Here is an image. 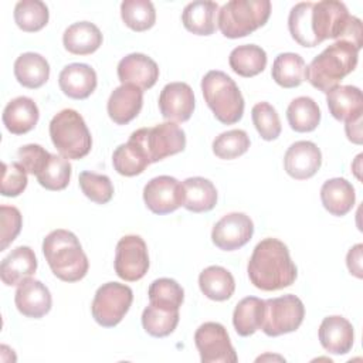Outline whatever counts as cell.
<instances>
[{
    "label": "cell",
    "instance_id": "obj_12",
    "mask_svg": "<svg viewBox=\"0 0 363 363\" xmlns=\"http://www.w3.org/2000/svg\"><path fill=\"white\" fill-rule=\"evenodd\" d=\"M149 269V254L146 242L139 235L122 237L115 250V272L128 282L142 279Z\"/></svg>",
    "mask_w": 363,
    "mask_h": 363
},
{
    "label": "cell",
    "instance_id": "obj_34",
    "mask_svg": "<svg viewBox=\"0 0 363 363\" xmlns=\"http://www.w3.org/2000/svg\"><path fill=\"white\" fill-rule=\"evenodd\" d=\"M112 164L119 174L132 177L143 173L150 163L142 146L138 145L135 140L129 139L126 143L119 145L113 150Z\"/></svg>",
    "mask_w": 363,
    "mask_h": 363
},
{
    "label": "cell",
    "instance_id": "obj_2",
    "mask_svg": "<svg viewBox=\"0 0 363 363\" xmlns=\"http://www.w3.org/2000/svg\"><path fill=\"white\" fill-rule=\"evenodd\" d=\"M309 27L316 45L325 40H343L357 50L363 45V30L360 18L350 16L342 1L322 0L312 4Z\"/></svg>",
    "mask_w": 363,
    "mask_h": 363
},
{
    "label": "cell",
    "instance_id": "obj_29",
    "mask_svg": "<svg viewBox=\"0 0 363 363\" xmlns=\"http://www.w3.org/2000/svg\"><path fill=\"white\" fill-rule=\"evenodd\" d=\"M184 201L183 207L193 213H206L217 204V190L208 179L196 176L189 177L183 183Z\"/></svg>",
    "mask_w": 363,
    "mask_h": 363
},
{
    "label": "cell",
    "instance_id": "obj_25",
    "mask_svg": "<svg viewBox=\"0 0 363 363\" xmlns=\"http://www.w3.org/2000/svg\"><path fill=\"white\" fill-rule=\"evenodd\" d=\"M320 200L326 211H329L332 216L342 217L354 206V187L343 177L329 179L320 187Z\"/></svg>",
    "mask_w": 363,
    "mask_h": 363
},
{
    "label": "cell",
    "instance_id": "obj_22",
    "mask_svg": "<svg viewBox=\"0 0 363 363\" xmlns=\"http://www.w3.org/2000/svg\"><path fill=\"white\" fill-rule=\"evenodd\" d=\"M330 115L342 122H352L363 115L362 91L353 85H337L326 94Z\"/></svg>",
    "mask_w": 363,
    "mask_h": 363
},
{
    "label": "cell",
    "instance_id": "obj_16",
    "mask_svg": "<svg viewBox=\"0 0 363 363\" xmlns=\"http://www.w3.org/2000/svg\"><path fill=\"white\" fill-rule=\"evenodd\" d=\"M322 164L320 149L311 140L292 143L284 156L285 172L295 180H306L316 174Z\"/></svg>",
    "mask_w": 363,
    "mask_h": 363
},
{
    "label": "cell",
    "instance_id": "obj_26",
    "mask_svg": "<svg viewBox=\"0 0 363 363\" xmlns=\"http://www.w3.org/2000/svg\"><path fill=\"white\" fill-rule=\"evenodd\" d=\"M62 44L71 54L88 55L101 47L102 33L94 23L78 21L64 31Z\"/></svg>",
    "mask_w": 363,
    "mask_h": 363
},
{
    "label": "cell",
    "instance_id": "obj_30",
    "mask_svg": "<svg viewBox=\"0 0 363 363\" xmlns=\"http://www.w3.org/2000/svg\"><path fill=\"white\" fill-rule=\"evenodd\" d=\"M199 286L204 296L211 301H227L235 291L233 274L220 265H210L199 275Z\"/></svg>",
    "mask_w": 363,
    "mask_h": 363
},
{
    "label": "cell",
    "instance_id": "obj_33",
    "mask_svg": "<svg viewBox=\"0 0 363 363\" xmlns=\"http://www.w3.org/2000/svg\"><path fill=\"white\" fill-rule=\"evenodd\" d=\"M286 119L292 130L312 132L320 122V109L311 96H298L288 105Z\"/></svg>",
    "mask_w": 363,
    "mask_h": 363
},
{
    "label": "cell",
    "instance_id": "obj_3",
    "mask_svg": "<svg viewBox=\"0 0 363 363\" xmlns=\"http://www.w3.org/2000/svg\"><path fill=\"white\" fill-rule=\"evenodd\" d=\"M359 51L349 41H335L316 55L305 68L306 81L316 89L328 94L354 71Z\"/></svg>",
    "mask_w": 363,
    "mask_h": 363
},
{
    "label": "cell",
    "instance_id": "obj_15",
    "mask_svg": "<svg viewBox=\"0 0 363 363\" xmlns=\"http://www.w3.org/2000/svg\"><path fill=\"white\" fill-rule=\"evenodd\" d=\"M196 106L194 94L186 82H170L163 86L159 95V109L169 122H186Z\"/></svg>",
    "mask_w": 363,
    "mask_h": 363
},
{
    "label": "cell",
    "instance_id": "obj_24",
    "mask_svg": "<svg viewBox=\"0 0 363 363\" xmlns=\"http://www.w3.org/2000/svg\"><path fill=\"white\" fill-rule=\"evenodd\" d=\"M40 118L37 104L28 96L11 99L3 111V123L13 135H24L35 128Z\"/></svg>",
    "mask_w": 363,
    "mask_h": 363
},
{
    "label": "cell",
    "instance_id": "obj_20",
    "mask_svg": "<svg viewBox=\"0 0 363 363\" xmlns=\"http://www.w3.org/2000/svg\"><path fill=\"white\" fill-rule=\"evenodd\" d=\"M143 106V91L135 85L125 84L112 91L106 111L116 125H126L133 121Z\"/></svg>",
    "mask_w": 363,
    "mask_h": 363
},
{
    "label": "cell",
    "instance_id": "obj_13",
    "mask_svg": "<svg viewBox=\"0 0 363 363\" xmlns=\"http://www.w3.org/2000/svg\"><path fill=\"white\" fill-rule=\"evenodd\" d=\"M146 207L159 216L176 211L184 201L182 183L172 176H157L149 180L143 189Z\"/></svg>",
    "mask_w": 363,
    "mask_h": 363
},
{
    "label": "cell",
    "instance_id": "obj_9",
    "mask_svg": "<svg viewBox=\"0 0 363 363\" xmlns=\"http://www.w3.org/2000/svg\"><path fill=\"white\" fill-rule=\"evenodd\" d=\"M132 301L133 292L128 285L119 282H106L95 292L91 305L92 318L104 328H113L128 313Z\"/></svg>",
    "mask_w": 363,
    "mask_h": 363
},
{
    "label": "cell",
    "instance_id": "obj_17",
    "mask_svg": "<svg viewBox=\"0 0 363 363\" xmlns=\"http://www.w3.org/2000/svg\"><path fill=\"white\" fill-rule=\"evenodd\" d=\"M118 78L122 85L130 84L145 91L152 88L159 79V67L150 57L132 52L123 57L118 64Z\"/></svg>",
    "mask_w": 363,
    "mask_h": 363
},
{
    "label": "cell",
    "instance_id": "obj_36",
    "mask_svg": "<svg viewBox=\"0 0 363 363\" xmlns=\"http://www.w3.org/2000/svg\"><path fill=\"white\" fill-rule=\"evenodd\" d=\"M179 311L157 306L149 302L142 312V326L153 337H164L173 333L179 323Z\"/></svg>",
    "mask_w": 363,
    "mask_h": 363
},
{
    "label": "cell",
    "instance_id": "obj_14",
    "mask_svg": "<svg viewBox=\"0 0 363 363\" xmlns=\"http://www.w3.org/2000/svg\"><path fill=\"white\" fill-rule=\"evenodd\" d=\"M254 234V223L244 213H230L221 217L213 227L211 241L223 251H234L244 247Z\"/></svg>",
    "mask_w": 363,
    "mask_h": 363
},
{
    "label": "cell",
    "instance_id": "obj_43",
    "mask_svg": "<svg viewBox=\"0 0 363 363\" xmlns=\"http://www.w3.org/2000/svg\"><path fill=\"white\" fill-rule=\"evenodd\" d=\"M78 180L82 193L96 204H106L113 197V184L106 174L85 170Z\"/></svg>",
    "mask_w": 363,
    "mask_h": 363
},
{
    "label": "cell",
    "instance_id": "obj_19",
    "mask_svg": "<svg viewBox=\"0 0 363 363\" xmlns=\"http://www.w3.org/2000/svg\"><path fill=\"white\" fill-rule=\"evenodd\" d=\"M318 336L322 347L332 354H346L354 340L352 323L339 315L326 316L319 326Z\"/></svg>",
    "mask_w": 363,
    "mask_h": 363
},
{
    "label": "cell",
    "instance_id": "obj_11",
    "mask_svg": "<svg viewBox=\"0 0 363 363\" xmlns=\"http://www.w3.org/2000/svg\"><path fill=\"white\" fill-rule=\"evenodd\" d=\"M194 343L203 363H235L237 353L227 329L218 322H204L194 333Z\"/></svg>",
    "mask_w": 363,
    "mask_h": 363
},
{
    "label": "cell",
    "instance_id": "obj_6",
    "mask_svg": "<svg viewBox=\"0 0 363 363\" xmlns=\"http://www.w3.org/2000/svg\"><path fill=\"white\" fill-rule=\"evenodd\" d=\"M269 14V0H231L218 10L217 24L224 37L241 38L265 26Z\"/></svg>",
    "mask_w": 363,
    "mask_h": 363
},
{
    "label": "cell",
    "instance_id": "obj_42",
    "mask_svg": "<svg viewBox=\"0 0 363 363\" xmlns=\"http://www.w3.org/2000/svg\"><path fill=\"white\" fill-rule=\"evenodd\" d=\"M252 123L264 140H275L281 135V121L277 109L268 102H258L251 109Z\"/></svg>",
    "mask_w": 363,
    "mask_h": 363
},
{
    "label": "cell",
    "instance_id": "obj_39",
    "mask_svg": "<svg viewBox=\"0 0 363 363\" xmlns=\"http://www.w3.org/2000/svg\"><path fill=\"white\" fill-rule=\"evenodd\" d=\"M35 177L40 186L47 190H64L71 179V163L64 156L51 155Z\"/></svg>",
    "mask_w": 363,
    "mask_h": 363
},
{
    "label": "cell",
    "instance_id": "obj_7",
    "mask_svg": "<svg viewBox=\"0 0 363 363\" xmlns=\"http://www.w3.org/2000/svg\"><path fill=\"white\" fill-rule=\"evenodd\" d=\"M50 138L55 149L65 159L85 157L92 147V138L81 113L75 109H62L50 122Z\"/></svg>",
    "mask_w": 363,
    "mask_h": 363
},
{
    "label": "cell",
    "instance_id": "obj_48",
    "mask_svg": "<svg viewBox=\"0 0 363 363\" xmlns=\"http://www.w3.org/2000/svg\"><path fill=\"white\" fill-rule=\"evenodd\" d=\"M345 132L350 142L360 145L362 143V118L352 122H346Z\"/></svg>",
    "mask_w": 363,
    "mask_h": 363
},
{
    "label": "cell",
    "instance_id": "obj_41",
    "mask_svg": "<svg viewBox=\"0 0 363 363\" xmlns=\"http://www.w3.org/2000/svg\"><path fill=\"white\" fill-rule=\"evenodd\" d=\"M250 149V138L242 129H231L220 133L213 140V153L223 160H233Z\"/></svg>",
    "mask_w": 363,
    "mask_h": 363
},
{
    "label": "cell",
    "instance_id": "obj_23",
    "mask_svg": "<svg viewBox=\"0 0 363 363\" xmlns=\"http://www.w3.org/2000/svg\"><path fill=\"white\" fill-rule=\"evenodd\" d=\"M37 269V258L34 251L27 245H20L3 258L0 265V277L4 285H20L31 278Z\"/></svg>",
    "mask_w": 363,
    "mask_h": 363
},
{
    "label": "cell",
    "instance_id": "obj_21",
    "mask_svg": "<svg viewBox=\"0 0 363 363\" xmlns=\"http://www.w3.org/2000/svg\"><path fill=\"white\" fill-rule=\"evenodd\" d=\"M96 72L92 67L82 62H74L64 67L58 75L61 91L72 99H85L96 88Z\"/></svg>",
    "mask_w": 363,
    "mask_h": 363
},
{
    "label": "cell",
    "instance_id": "obj_4",
    "mask_svg": "<svg viewBox=\"0 0 363 363\" xmlns=\"http://www.w3.org/2000/svg\"><path fill=\"white\" fill-rule=\"evenodd\" d=\"M43 252L52 274L64 282H77L88 272V257L77 235L68 230L51 231L43 241Z\"/></svg>",
    "mask_w": 363,
    "mask_h": 363
},
{
    "label": "cell",
    "instance_id": "obj_46",
    "mask_svg": "<svg viewBox=\"0 0 363 363\" xmlns=\"http://www.w3.org/2000/svg\"><path fill=\"white\" fill-rule=\"evenodd\" d=\"M50 156L51 153L48 150H45L43 146L35 143L24 145L17 150L18 163L24 167L27 173L34 176H37L41 172V169L45 166Z\"/></svg>",
    "mask_w": 363,
    "mask_h": 363
},
{
    "label": "cell",
    "instance_id": "obj_45",
    "mask_svg": "<svg viewBox=\"0 0 363 363\" xmlns=\"http://www.w3.org/2000/svg\"><path fill=\"white\" fill-rule=\"evenodd\" d=\"M23 217L14 206H0V251H4L18 235Z\"/></svg>",
    "mask_w": 363,
    "mask_h": 363
},
{
    "label": "cell",
    "instance_id": "obj_35",
    "mask_svg": "<svg viewBox=\"0 0 363 363\" xmlns=\"http://www.w3.org/2000/svg\"><path fill=\"white\" fill-rule=\"evenodd\" d=\"M305 61L299 54L282 52L272 64V79L282 88L299 86L305 79Z\"/></svg>",
    "mask_w": 363,
    "mask_h": 363
},
{
    "label": "cell",
    "instance_id": "obj_37",
    "mask_svg": "<svg viewBox=\"0 0 363 363\" xmlns=\"http://www.w3.org/2000/svg\"><path fill=\"white\" fill-rule=\"evenodd\" d=\"M48 18V7L40 0H21L14 7V21L26 33L40 31L47 26Z\"/></svg>",
    "mask_w": 363,
    "mask_h": 363
},
{
    "label": "cell",
    "instance_id": "obj_5",
    "mask_svg": "<svg viewBox=\"0 0 363 363\" xmlns=\"http://www.w3.org/2000/svg\"><path fill=\"white\" fill-rule=\"evenodd\" d=\"M201 92L207 106L224 125L237 123L244 113V98L231 77L223 71H208L201 79Z\"/></svg>",
    "mask_w": 363,
    "mask_h": 363
},
{
    "label": "cell",
    "instance_id": "obj_27",
    "mask_svg": "<svg viewBox=\"0 0 363 363\" xmlns=\"http://www.w3.org/2000/svg\"><path fill=\"white\" fill-rule=\"evenodd\" d=\"M217 3L197 0L184 7L182 23L187 31L196 35H211L217 28Z\"/></svg>",
    "mask_w": 363,
    "mask_h": 363
},
{
    "label": "cell",
    "instance_id": "obj_44",
    "mask_svg": "<svg viewBox=\"0 0 363 363\" xmlns=\"http://www.w3.org/2000/svg\"><path fill=\"white\" fill-rule=\"evenodd\" d=\"M27 172L17 162L1 163V183L0 193L4 197H17L27 187Z\"/></svg>",
    "mask_w": 363,
    "mask_h": 363
},
{
    "label": "cell",
    "instance_id": "obj_10",
    "mask_svg": "<svg viewBox=\"0 0 363 363\" xmlns=\"http://www.w3.org/2000/svg\"><path fill=\"white\" fill-rule=\"evenodd\" d=\"M305 306L295 295H284L265 301L261 329L267 336L275 337L295 332L303 322Z\"/></svg>",
    "mask_w": 363,
    "mask_h": 363
},
{
    "label": "cell",
    "instance_id": "obj_31",
    "mask_svg": "<svg viewBox=\"0 0 363 363\" xmlns=\"http://www.w3.org/2000/svg\"><path fill=\"white\" fill-rule=\"evenodd\" d=\"M230 68L244 78L261 74L267 67V52L255 44H244L235 47L228 57Z\"/></svg>",
    "mask_w": 363,
    "mask_h": 363
},
{
    "label": "cell",
    "instance_id": "obj_8",
    "mask_svg": "<svg viewBox=\"0 0 363 363\" xmlns=\"http://www.w3.org/2000/svg\"><path fill=\"white\" fill-rule=\"evenodd\" d=\"M145 150L149 163H156L180 153L186 147V133L174 122H163L152 128H140L130 138Z\"/></svg>",
    "mask_w": 363,
    "mask_h": 363
},
{
    "label": "cell",
    "instance_id": "obj_28",
    "mask_svg": "<svg viewBox=\"0 0 363 363\" xmlns=\"http://www.w3.org/2000/svg\"><path fill=\"white\" fill-rule=\"evenodd\" d=\"M14 77L20 85L37 89L50 78L48 61L37 52H24L14 61Z\"/></svg>",
    "mask_w": 363,
    "mask_h": 363
},
{
    "label": "cell",
    "instance_id": "obj_1",
    "mask_svg": "<svg viewBox=\"0 0 363 363\" xmlns=\"http://www.w3.org/2000/svg\"><path fill=\"white\" fill-rule=\"evenodd\" d=\"M247 272L251 284L261 291H279L291 286L298 275L288 247L272 237L264 238L255 245Z\"/></svg>",
    "mask_w": 363,
    "mask_h": 363
},
{
    "label": "cell",
    "instance_id": "obj_32",
    "mask_svg": "<svg viewBox=\"0 0 363 363\" xmlns=\"http://www.w3.org/2000/svg\"><path fill=\"white\" fill-rule=\"evenodd\" d=\"M265 301L257 296L241 299L233 312V325L240 336H251L261 329Z\"/></svg>",
    "mask_w": 363,
    "mask_h": 363
},
{
    "label": "cell",
    "instance_id": "obj_18",
    "mask_svg": "<svg viewBox=\"0 0 363 363\" xmlns=\"http://www.w3.org/2000/svg\"><path fill=\"white\" fill-rule=\"evenodd\" d=\"M14 303L21 315L38 319L50 312L52 298L50 289L41 281L28 278L17 286Z\"/></svg>",
    "mask_w": 363,
    "mask_h": 363
},
{
    "label": "cell",
    "instance_id": "obj_47",
    "mask_svg": "<svg viewBox=\"0 0 363 363\" xmlns=\"http://www.w3.org/2000/svg\"><path fill=\"white\" fill-rule=\"evenodd\" d=\"M362 250L363 245L362 244H356L354 247H352L346 255V265L350 271L352 275H354L356 278H362L363 277V271H362Z\"/></svg>",
    "mask_w": 363,
    "mask_h": 363
},
{
    "label": "cell",
    "instance_id": "obj_40",
    "mask_svg": "<svg viewBox=\"0 0 363 363\" xmlns=\"http://www.w3.org/2000/svg\"><path fill=\"white\" fill-rule=\"evenodd\" d=\"M149 302L167 309L179 311L184 301V291L180 284L172 278L155 279L147 291Z\"/></svg>",
    "mask_w": 363,
    "mask_h": 363
},
{
    "label": "cell",
    "instance_id": "obj_38",
    "mask_svg": "<svg viewBox=\"0 0 363 363\" xmlns=\"http://www.w3.org/2000/svg\"><path fill=\"white\" fill-rule=\"evenodd\" d=\"M121 17L130 30L142 33L155 26L156 11L152 1L125 0L121 3Z\"/></svg>",
    "mask_w": 363,
    "mask_h": 363
}]
</instances>
